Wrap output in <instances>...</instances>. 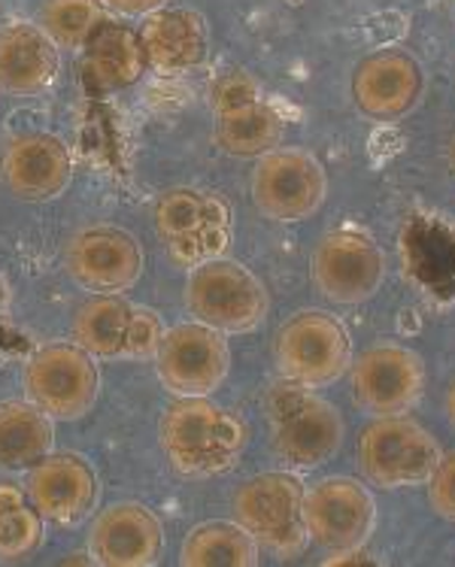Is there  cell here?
<instances>
[{
	"label": "cell",
	"mask_w": 455,
	"mask_h": 567,
	"mask_svg": "<svg viewBox=\"0 0 455 567\" xmlns=\"http://www.w3.org/2000/svg\"><path fill=\"white\" fill-rule=\"evenodd\" d=\"M249 443L244 419L207 398H183L162 419L167 462L183 476L228 474Z\"/></svg>",
	"instance_id": "cell-1"
},
{
	"label": "cell",
	"mask_w": 455,
	"mask_h": 567,
	"mask_svg": "<svg viewBox=\"0 0 455 567\" xmlns=\"http://www.w3.org/2000/svg\"><path fill=\"white\" fill-rule=\"evenodd\" d=\"M273 450L294 471H313L331 462L343 446V416L313 389L289 382L268 394Z\"/></svg>",
	"instance_id": "cell-2"
},
{
	"label": "cell",
	"mask_w": 455,
	"mask_h": 567,
	"mask_svg": "<svg viewBox=\"0 0 455 567\" xmlns=\"http://www.w3.org/2000/svg\"><path fill=\"white\" fill-rule=\"evenodd\" d=\"M155 228L167 258L192 267L223 258L231 246L234 213L228 200L204 188H170L155 207Z\"/></svg>",
	"instance_id": "cell-3"
},
{
	"label": "cell",
	"mask_w": 455,
	"mask_h": 567,
	"mask_svg": "<svg viewBox=\"0 0 455 567\" xmlns=\"http://www.w3.org/2000/svg\"><path fill=\"white\" fill-rule=\"evenodd\" d=\"M303 483L292 471H270L258 474L234 495V522L244 525L270 556L289 558L303 556L310 544L307 522H303Z\"/></svg>",
	"instance_id": "cell-4"
},
{
	"label": "cell",
	"mask_w": 455,
	"mask_h": 567,
	"mask_svg": "<svg viewBox=\"0 0 455 567\" xmlns=\"http://www.w3.org/2000/svg\"><path fill=\"white\" fill-rule=\"evenodd\" d=\"M188 313L223 334H246L265 322L270 295L249 267L231 258H213L192 267L186 286Z\"/></svg>",
	"instance_id": "cell-5"
},
{
	"label": "cell",
	"mask_w": 455,
	"mask_h": 567,
	"mask_svg": "<svg viewBox=\"0 0 455 567\" xmlns=\"http://www.w3.org/2000/svg\"><path fill=\"white\" fill-rule=\"evenodd\" d=\"M162 334V316L122 295H94L73 316V343L97 361L155 359Z\"/></svg>",
	"instance_id": "cell-6"
},
{
	"label": "cell",
	"mask_w": 455,
	"mask_h": 567,
	"mask_svg": "<svg viewBox=\"0 0 455 567\" xmlns=\"http://www.w3.org/2000/svg\"><path fill=\"white\" fill-rule=\"evenodd\" d=\"M216 143L237 158H258L280 146L286 134L280 110L270 104L246 70H228L210 89Z\"/></svg>",
	"instance_id": "cell-7"
},
{
	"label": "cell",
	"mask_w": 455,
	"mask_h": 567,
	"mask_svg": "<svg viewBox=\"0 0 455 567\" xmlns=\"http://www.w3.org/2000/svg\"><path fill=\"white\" fill-rule=\"evenodd\" d=\"M277 364L289 382L325 389L352 364V337L338 316L303 310L282 324L277 334Z\"/></svg>",
	"instance_id": "cell-8"
},
{
	"label": "cell",
	"mask_w": 455,
	"mask_h": 567,
	"mask_svg": "<svg viewBox=\"0 0 455 567\" xmlns=\"http://www.w3.org/2000/svg\"><path fill=\"white\" fill-rule=\"evenodd\" d=\"M441 455L432 434L407 416H376L359 437V464L380 488L425 486Z\"/></svg>",
	"instance_id": "cell-9"
},
{
	"label": "cell",
	"mask_w": 455,
	"mask_h": 567,
	"mask_svg": "<svg viewBox=\"0 0 455 567\" xmlns=\"http://www.w3.org/2000/svg\"><path fill=\"white\" fill-rule=\"evenodd\" d=\"M80 343H46L24 364V392L46 416L82 419L101 394V371Z\"/></svg>",
	"instance_id": "cell-10"
},
{
	"label": "cell",
	"mask_w": 455,
	"mask_h": 567,
	"mask_svg": "<svg viewBox=\"0 0 455 567\" xmlns=\"http://www.w3.org/2000/svg\"><path fill=\"white\" fill-rule=\"evenodd\" d=\"M328 195V176L313 152L270 150L252 171V200L273 221H303L316 216Z\"/></svg>",
	"instance_id": "cell-11"
},
{
	"label": "cell",
	"mask_w": 455,
	"mask_h": 567,
	"mask_svg": "<svg viewBox=\"0 0 455 567\" xmlns=\"http://www.w3.org/2000/svg\"><path fill=\"white\" fill-rule=\"evenodd\" d=\"M155 371L167 392L179 398H210L231 371V349L223 331L204 322L164 328L155 352Z\"/></svg>",
	"instance_id": "cell-12"
},
{
	"label": "cell",
	"mask_w": 455,
	"mask_h": 567,
	"mask_svg": "<svg viewBox=\"0 0 455 567\" xmlns=\"http://www.w3.org/2000/svg\"><path fill=\"white\" fill-rule=\"evenodd\" d=\"M303 522L310 540L322 549H364L374 534L376 501L352 476H325L303 492Z\"/></svg>",
	"instance_id": "cell-13"
},
{
	"label": "cell",
	"mask_w": 455,
	"mask_h": 567,
	"mask_svg": "<svg viewBox=\"0 0 455 567\" xmlns=\"http://www.w3.org/2000/svg\"><path fill=\"white\" fill-rule=\"evenodd\" d=\"M310 277L328 301L364 303L383 286L385 255L374 237L355 228L331 231L316 244Z\"/></svg>",
	"instance_id": "cell-14"
},
{
	"label": "cell",
	"mask_w": 455,
	"mask_h": 567,
	"mask_svg": "<svg viewBox=\"0 0 455 567\" xmlns=\"http://www.w3.org/2000/svg\"><path fill=\"white\" fill-rule=\"evenodd\" d=\"M64 265L76 286L92 295H122L137 286L143 249L137 237L116 225H92L71 237Z\"/></svg>",
	"instance_id": "cell-15"
},
{
	"label": "cell",
	"mask_w": 455,
	"mask_h": 567,
	"mask_svg": "<svg viewBox=\"0 0 455 567\" xmlns=\"http://www.w3.org/2000/svg\"><path fill=\"white\" fill-rule=\"evenodd\" d=\"M352 394L374 416H404L425 389L422 359L407 347L383 343L352 361Z\"/></svg>",
	"instance_id": "cell-16"
},
{
	"label": "cell",
	"mask_w": 455,
	"mask_h": 567,
	"mask_svg": "<svg viewBox=\"0 0 455 567\" xmlns=\"http://www.w3.org/2000/svg\"><path fill=\"white\" fill-rule=\"evenodd\" d=\"M28 498L37 513L59 525L82 522L101 498V483L94 467L73 452H49L46 458L31 467L28 476Z\"/></svg>",
	"instance_id": "cell-17"
},
{
	"label": "cell",
	"mask_w": 455,
	"mask_h": 567,
	"mask_svg": "<svg viewBox=\"0 0 455 567\" xmlns=\"http://www.w3.org/2000/svg\"><path fill=\"white\" fill-rule=\"evenodd\" d=\"M425 89L422 64L407 52L383 49L355 68L352 97L364 116L374 122H397L420 104Z\"/></svg>",
	"instance_id": "cell-18"
},
{
	"label": "cell",
	"mask_w": 455,
	"mask_h": 567,
	"mask_svg": "<svg viewBox=\"0 0 455 567\" xmlns=\"http://www.w3.org/2000/svg\"><path fill=\"white\" fill-rule=\"evenodd\" d=\"M89 549L97 565L149 567L162 558V519L143 504H113L92 525Z\"/></svg>",
	"instance_id": "cell-19"
},
{
	"label": "cell",
	"mask_w": 455,
	"mask_h": 567,
	"mask_svg": "<svg viewBox=\"0 0 455 567\" xmlns=\"http://www.w3.org/2000/svg\"><path fill=\"white\" fill-rule=\"evenodd\" d=\"M141 47L146 55V68L174 76L186 70L200 68L207 61V22L198 10L188 7H162L143 16Z\"/></svg>",
	"instance_id": "cell-20"
},
{
	"label": "cell",
	"mask_w": 455,
	"mask_h": 567,
	"mask_svg": "<svg viewBox=\"0 0 455 567\" xmlns=\"http://www.w3.org/2000/svg\"><path fill=\"white\" fill-rule=\"evenodd\" d=\"M0 171L15 197L52 200L71 186L73 158L55 134H22L7 146Z\"/></svg>",
	"instance_id": "cell-21"
},
{
	"label": "cell",
	"mask_w": 455,
	"mask_h": 567,
	"mask_svg": "<svg viewBox=\"0 0 455 567\" xmlns=\"http://www.w3.org/2000/svg\"><path fill=\"white\" fill-rule=\"evenodd\" d=\"M61 49L34 22H10L0 28V92L43 94L59 80Z\"/></svg>",
	"instance_id": "cell-22"
},
{
	"label": "cell",
	"mask_w": 455,
	"mask_h": 567,
	"mask_svg": "<svg viewBox=\"0 0 455 567\" xmlns=\"http://www.w3.org/2000/svg\"><path fill=\"white\" fill-rule=\"evenodd\" d=\"M146 73L141 34L122 22H101L82 47V82L92 94L128 89Z\"/></svg>",
	"instance_id": "cell-23"
},
{
	"label": "cell",
	"mask_w": 455,
	"mask_h": 567,
	"mask_svg": "<svg viewBox=\"0 0 455 567\" xmlns=\"http://www.w3.org/2000/svg\"><path fill=\"white\" fill-rule=\"evenodd\" d=\"M55 419L34 401H0V471H24L55 446Z\"/></svg>",
	"instance_id": "cell-24"
},
{
	"label": "cell",
	"mask_w": 455,
	"mask_h": 567,
	"mask_svg": "<svg viewBox=\"0 0 455 567\" xmlns=\"http://www.w3.org/2000/svg\"><path fill=\"white\" fill-rule=\"evenodd\" d=\"M261 546L237 522H204L192 528L179 549L186 567H256Z\"/></svg>",
	"instance_id": "cell-25"
},
{
	"label": "cell",
	"mask_w": 455,
	"mask_h": 567,
	"mask_svg": "<svg viewBox=\"0 0 455 567\" xmlns=\"http://www.w3.org/2000/svg\"><path fill=\"white\" fill-rule=\"evenodd\" d=\"M46 519L37 513L28 492L0 480V561H24L43 546Z\"/></svg>",
	"instance_id": "cell-26"
},
{
	"label": "cell",
	"mask_w": 455,
	"mask_h": 567,
	"mask_svg": "<svg viewBox=\"0 0 455 567\" xmlns=\"http://www.w3.org/2000/svg\"><path fill=\"white\" fill-rule=\"evenodd\" d=\"M104 0H46L40 10V28L59 49H82L94 28L106 22Z\"/></svg>",
	"instance_id": "cell-27"
},
{
	"label": "cell",
	"mask_w": 455,
	"mask_h": 567,
	"mask_svg": "<svg viewBox=\"0 0 455 567\" xmlns=\"http://www.w3.org/2000/svg\"><path fill=\"white\" fill-rule=\"evenodd\" d=\"M428 501L437 516L455 522V452L441 455V462L428 476Z\"/></svg>",
	"instance_id": "cell-28"
},
{
	"label": "cell",
	"mask_w": 455,
	"mask_h": 567,
	"mask_svg": "<svg viewBox=\"0 0 455 567\" xmlns=\"http://www.w3.org/2000/svg\"><path fill=\"white\" fill-rule=\"evenodd\" d=\"M104 3L122 16H146V12L167 7V0H104Z\"/></svg>",
	"instance_id": "cell-29"
},
{
	"label": "cell",
	"mask_w": 455,
	"mask_h": 567,
	"mask_svg": "<svg viewBox=\"0 0 455 567\" xmlns=\"http://www.w3.org/2000/svg\"><path fill=\"white\" fill-rule=\"evenodd\" d=\"M446 416H449V422L455 425V382L453 389H449V394H446Z\"/></svg>",
	"instance_id": "cell-30"
},
{
	"label": "cell",
	"mask_w": 455,
	"mask_h": 567,
	"mask_svg": "<svg viewBox=\"0 0 455 567\" xmlns=\"http://www.w3.org/2000/svg\"><path fill=\"white\" fill-rule=\"evenodd\" d=\"M449 164H453V174H455V137H453V146H449Z\"/></svg>",
	"instance_id": "cell-31"
}]
</instances>
